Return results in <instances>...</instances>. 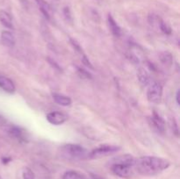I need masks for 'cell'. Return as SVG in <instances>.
Listing matches in <instances>:
<instances>
[{"label":"cell","instance_id":"cell-1","mask_svg":"<svg viewBox=\"0 0 180 179\" xmlns=\"http://www.w3.org/2000/svg\"><path fill=\"white\" fill-rule=\"evenodd\" d=\"M168 160L156 156H142L135 159V165L136 170L143 176H154L159 174L170 167Z\"/></svg>","mask_w":180,"mask_h":179},{"label":"cell","instance_id":"cell-2","mask_svg":"<svg viewBox=\"0 0 180 179\" xmlns=\"http://www.w3.org/2000/svg\"><path fill=\"white\" fill-rule=\"evenodd\" d=\"M62 150L64 154L71 158L83 159L89 156V152L83 147L77 144H67L62 147Z\"/></svg>","mask_w":180,"mask_h":179},{"label":"cell","instance_id":"cell-3","mask_svg":"<svg viewBox=\"0 0 180 179\" xmlns=\"http://www.w3.org/2000/svg\"><path fill=\"white\" fill-rule=\"evenodd\" d=\"M163 97V87L159 82H151L147 92L148 100L153 104H159Z\"/></svg>","mask_w":180,"mask_h":179},{"label":"cell","instance_id":"cell-4","mask_svg":"<svg viewBox=\"0 0 180 179\" xmlns=\"http://www.w3.org/2000/svg\"><path fill=\"white\" fill-rule=\"evenodd\" d=\"M121 148L119 146H112V145H101L97 148L93 149L91 153H89L90 158H98L102 156H107V155H112L113 153H116Z\"/></svg>","mask_w":180,"mask_h":179},{"label":"cell","instance_id":"cell-5","mask_svg":"<svg viewBox=\"0 0 180 179\" xmlns=\"http://www.w3.org/2000/svg\"><path fill=\"white\" fill-rule=\"evenodd\" d=\"M135 158L131 155H118L116 157L112 158L110 162H109V164H121V165H127V166H130L133 167L135 165Z\"/></svg>","mask_w":180,"mask_h":179},{"label":"cell","instance_id":"cell-6","mask_svg":"<svg viewBox=\"0 0 180 179\" xmlns=\"http://www.w3.org/2000/svg\"><path fill=\"white\" fill-rule=\"evenodd\" d=\"M112 171L114 174L123 178H127L129 177L132 175V170L130 166L127 165H121V164H112L110 165Z\"/></svg>","mask_w":180,"mask_h":179},{"label":"cell","instance_id":"cell-7","mask_svg":"<svg viewBox=\"0 0 180 179\" xmlns=\"http://www.w3.org/2000/svg\"><path fill=\"white\" fill-rule=\"evenodd\" d=\"M47 120L52 125L59 126L67 120V116L60 111H52L47 114Z\"/></svg>","mask_w":180,"mask_h":179},{"label":"cell","instance_id":"cell-8","mask_svg":"<svg viewBox=\"0 0 180 179\" xmlns=\"http://www.w3.org/2000/svg\"><path fill=\"white\" fill-rule=\"evenodd\" d=\"M0 88L8 93H13L15 92V85L13 82L4 76H0Z\"/></svg>","mask_w":180,"mask_h":179},{"label":"cell","instance_id":"cell-9","mask_svg":"<svg viewBox=\"0 0 180 179\" xmlns=\"http://www.w3.org/2000/svg\"><path fill=\"white\" fill-rule=\"evenodd\" d=\"M151 123L156 127V130H158L159 132L163 133L165 130V122L156 112H154V114L151 117Z\"/></svg>","mask_w":180,"mask_h":179},{"label":"cell","instance_id":"cell-10","mask_svg":"<svg viewBox=\"0 0 180 179\" xmlns=\"http://www.w3.org/2000/svg\"><path fill=\"white\" fill-rule=\"evenodd\" d=\"M1 40L4 45L12 48L15 45V38L14 35L12 34L9 31H3L1 34Z\"/></svg>","mask_w":180,"mask_h":179},{"label":"cell","instance_id":"cell-11","mask_svg":"<svg viewBox=\"0 0 180 179\" xmlns=\"http://www.w3.org/2000/svg\"><path fill=\"white\" fill-rule=\"evenodd\" d=\"M0 22L2 23L3 26H5V27L13 29V24H12V20L11 15L6 12L5 11H1L0 12Z\"/></svg>","mask_w":180,"mask_h":179},{"label":"cell","instance_id":"cell-12","mask_svg":"<svg viewBox=\"0 0 180 179\" xmlns=\"http://www.w3.org/2000/svg\"><path fill=\"white\" fill-rule=\"evenodd\" d=\"M53 97L54 102L62 106H69L71 105V99L67 96L61 95V94H54Z\"/></svg>","mask_w":180,"mask_h":179},{"label":"cell","instance_id":"cell-13","mask_svg":"<svg viewBox=\"0 0 180 179\" xmlns=\"http://www.w3.org/2000/svg\"><path fill=\"white\" fill-rule=\"evenodd\" d=\"M108 24H109V27H110V29H111L112 34H113L114 36L119 37V36L121 35V27L118 26V24L115 22V20H113V18H112L110 14L108 15Z\"/></svg>","mask_w":180,"mask_h":179},{"label":"cell","instance_id":"cell-14","mask_svg":"<svg viewBox=\"0 0 180 179\" xmlns=\"http://www.w3.org/2000/svg\"><path fill=\"white\" fill-rule=\"evenodd\" d=\"M137 76H138V79H139L140 82H141L142 85H144V86L148 85V84L149 83V82H150L149 76L148 72H147L144 68H139V70H138V72H137Z\"/></svg>","mask_w":180,"mask_h":179},{"label":"cell","instance_id":"cell-15","mask_svg":"<svg viewBox=\"0 0 180 179\" xmlns=\"http://www.w3.org/2000/svg\"><path fill=\"white\" fill-rule=\"evenodd\" d=\"M8 133L10 134L11 136H12L13 138H16L17 140H24V135H23V132L20 130L19 127L12 126L8 129Z\"/></svg>","mask_w":180,"mask_h":179},{"label":"cell","instance_id":"cell-16","mask_svg":"<svg viewBox=\"0 0 180 179\" xmlns=\"http://www.w3.org/2000/svg\"><path fill=\"white\" fill-rule=\"evenodd\" d=\"M36 1H37V3H38V5H39L40 6V9L42 12L44 16H45L48 20H49V19H50V16H49L50 7H49V5H48L44 0H36Z\"/></svg>","mask_w":180,"mask_h":179},{"label":"cell","instance_id":"cell-17","mask_svg":"<svg viewBox=\"0 0 180 179\" xmlns=\"http://www.w3.org/2000/svg\"><path fill=\"white\" fill-rule=\"evenodd\" d=\"M64 179H82V177L78 174V172L73 171V170H69L65 172L63 177Z\"/></svg>","mask_w":180,"mask_h":179},{"label":"cell","instance_id":"cell-18","mask_svg":"<svg viewBox=\"0 0 180 179\" xmlns=\"http://www.w3.org/2000/svg\"><path fill=\"white\" fill-rule=\"evenodd\" d=\"M160 60L163 64H165L167 66H170L172 63V56L170 53L163 54L160 56Z\"/></svg>","mask_w":180,"mask_h":179},{"label":"cell","instance_id":"cell-19","mask_svg":"<svg viewBox=\"0 0 180 179\" xmlns=\"http://www.w3.org/2000/svg\"><path fill=\"white\" fill-rule=\"evenodd\" d=\"M159 27H160L161 31L165 34H171V29L168 25L164 23L163 21L160 20V23H159Z\"/></svg>","mask_w":180,"mask_h":179},{"label":"cell","instance_id":"cell-20","mask_svg":"<svg viewBox=\"0 0 180 179\" xmlns=\"http://www.w3.org/2000/svg\"><path fill=\"white\" fill-rule=\"evenodd\" d=\"M23 178L34 179V173L29 168H25L24 170H23Z\"/></svg>","mask_w":180,"mask_h":179},{"label":"cell","instance_id":"cell-21","mask_svg":"<svg viewBox=\"0 0 180 179\" xmlns=\"http://www.w3.org/2000/svg\"><path fill=\"white\" fill-rule=\"evenodd\" d=\"M78 72L79 74V76L82 78H84V79H91L92 78V75L89 72H87L86 70L83 69V68L78 67Z\"/></svg>","mask_w":180,"mask_h":179},{"label":"cell","instance_id":"cell-22","mask_svg":"<svg viewBox=\"0 0 180 179\" xmlns=\"http://www.w3.org/2000/svg\"><path fill=\"white\" fill-rule=\"evenodd\" d=\"M82 62H83V63L86 66V67H88V68H92V69H93V66L91 64V63H90V61L88 60L87 57L85 56V54H83V57H82Z\"/></svg>","mask_w":180,"mask_h":179},{"label":"cell","instance_id":"cell-23","mask_svg":"<svg viewBox=\"0 0 180 179\" xmlns=\"http://www.w3.org/2000/svg\"><path fill=\"white\" fill-rule=\"evenodd\" d=\"M70 42H71V44L73 45V47L75 48V49L78 50V52H80V53H83V51H82V49H81V47L79 46V44L76 41V40H74L70 39Z\"/></svg>","mask_w":180,"mask_h":179},{"label":"cell","instance_id":"cell-24","mask_svg":"<svg viewBox=\"0 0 180 179\" xmlns=\"http://www.w3.org/2000/svg\"><path fill=\"white\" fill-rule=\"evenodd\" d=\"M48 61H49V63H50V64H51V65H52V66H53L54 68H56V69H58V70H62V69H61V68H60V67H59V65H58V64H57V63H55V62H54V61H53V60H52V59L48 58Z\"/></svg>","mask_w":180,"mask_h":179},{"label":"cell","instance_id":"cell-25","mask_svg":"<svg viewBox=\"0 0 180 179\" xmlns=\"http://www.w3.org/2000/svg\"><path fill=\"white\" fill-rule=\"evenodd\" d=\"M64 15H65V17H66V19H67V20H71L70 12H69V7H65V8H64Z\"/></svg>","mask_w":180,"mask_h":179},{"label":"cell","instance_id":"cell-26","mask_svg":"<svg viewBox=\"0 0 180 179\" xmlns=\"http://www.w3.org/2000/svg\"><path fill=\"white\" fill-rule=\"evenodd\" d=\"M179 94H180V91L178 90V91L177 92V94H176V100H177L178 105H179Z\"/></svg>","mask_w":180,"mask_h":179},{"label":"cell","instance_id":"cell-27","mask_svg":"<svg viewBox=\"0 0 180 179\" xmlns=\"http://www.w3.org/2000/svg\"><path fill=\"white\" fill-rule=\"evenodd\" d=\"M10 158H3V163H4L5 164H6V163H7L8 162H10Z\"/></svg>","mask_w":180,"mask_h":179},{"label":"cell","instance_id":"cell-28","mask_svg":"<svg viewBox=\"0 0 180 179\" xmlns=\"http://www.w3.org/2000/svg\"><path fill=\"white\" fill-rule=\"evenodd\" d=\"M0 179H2V177H1V176H0Z\"/></svg>","mask_w":180,"mask_h":179}]
</instances>
